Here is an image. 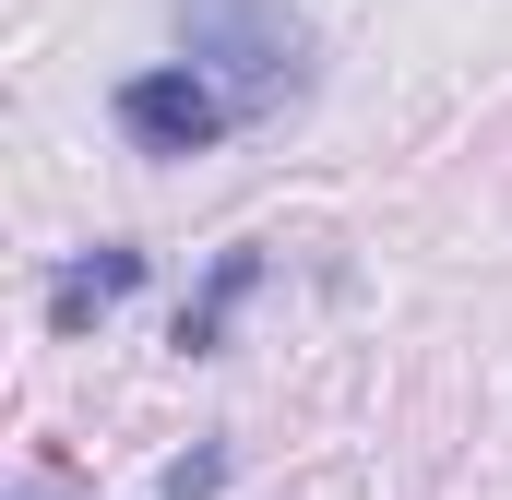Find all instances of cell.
I'll return each mask as SVG.
<instances>
[{"mask_svg": "<svg viewBox=\"0 0 512 500\" xmlns=\"http://www.w3.org/2000/svg\"><path fill=\"white\" fill-rule=\"evenodd\" d=\"M179 60H203V72L227 84V108H239V120L298 108V96H310V72H322V48H310L298 0H179Z\"/></svg>", "mask_w": 512, "mask_h": 500, "instance_id": "obj_1", "label": "cell"}, {"mask_svg": "<svg viewBox=\"0 0 512 500\" xmlns=\"http://www.w3.org/2000/svg\"><path fill=\"white\" fill-rule=\"evenodd\" d=\"M108 120L143 143V155H215L239 108H227V84L203 72V60H155V72H131L120 96H108Z\"/></svg>", "mask_w": 512, "mask_h": 500, "instance_id": "obj_2", "label": "cell"}, {"mask_svg": "<svg viewBox=\"0 0 512 500\" xmlns=\"http://www.w3.org/2000/svg\"><path fill=\"white\" fill-rule=\"evenodd\" d=\"M131 286H143V250H131V239H96L84 262H60V274H48V334H84V322H108Z\"/></svg>", "mask_w": 512, "mask_h": 500, "instance_id": "obj_3", "label": "cell"}, {"mask_svg": "<svg viewBox=\"0 0 512 500\" xmlns=\"http://www.w3.org/2000/svg\"><path fill=\"white\" fill-rule=\"evenodd\" d=\"M262 286V250H215V274H203V298L179 310V358H227V322H239V298Z\"/></svg>", "mask_w": 512, "mask_h": 500, "instance_id": "obj_4", "label": "cell"}, {"mask_svg": "<svg viewBox=\"0 0 512 500\" xmlns=\"http://www.w3.org/2000/svg\"><path fill=\"white\" fill-rule=\"evenodd\" d=\"M227 489V441H203L191 465H167V500H215Z\"/></svg>", "mask_w": 512, "mask_h": 500, "instance_id": "obj_5", "label": "cell"}, {"mask_svg": "<svg viewBox=\"0 0 512 500\" xmlns=\"http://www.w3.org/2000/svg\"><path fill=\"white\" fill-rule=\"evenodd\" d=\"M24 500H72V489H60V477H48V465H36V477H24Z\"/></svg>", "mask_w": 512, "mask_h": 500, "instance_id": "obj_6", "label": "cell"}]
</instances>
